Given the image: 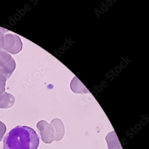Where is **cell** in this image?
<instances>
[{
	"label": "cell",
	"mask_w": 149,
	"mask_h": 149,
	"mask_svg": "<svg viewBox=\"0 0 149 149\" xmlns=\"http://www.w3.org/2000/svg\"><path fill=\"white\" fill-rule=\"evenodd\" d=\"M40 137L31 127L17 126L6 134L3 140V149H37Z\"/></svg>",
	"instance_id": "cell-1"
},
{
	"label": "cell",
	"mask_w": 149,
	"mask_h": 149,
	"mask_svg": "<svg viewBox=\"0 0 149 149\" xmlns=\"http://www.w3.org/2000/svg\"><path fill=\"white\" fill-rule=\"evenodd\" d=\"M105 139L109 149H122L120 142L115 131L109 133Z\"/></svg>",
	"instance_id": "cell-2"
},
{
	"label": "cell",
	"mask_w": 149,
	"mask_h": 149,
	"mask_svg": "<svg viewBox=\"0 0 149 149\" xmlns=\"http://www.w3.org/2000/svg\"><path fill=\"white\" fill-rule=\"evenodd\" d=\"M70 87L72 91L74 93L82 94L90 93L88 89L76 77H75L71 81Z\"/></svg>",
	"instance_id": "cell-3"
},
{
	"label": "cell",
	"mask_w": 149,
	"mask_h": 149,
	"mask_svg": "<svg viewBox=\"0 0 149 149\" xmlns=\"http://www.w3.org/2000/svg\"><path fill=\"white\" fill-rule=\"evenodd\" d=\"M6 130V125L3 122L0 121V141H1L2 138H3Z\"/></svg>",
	"instance_id": "cell-4"
}]
</instances>
